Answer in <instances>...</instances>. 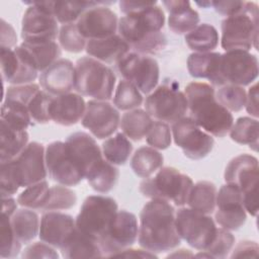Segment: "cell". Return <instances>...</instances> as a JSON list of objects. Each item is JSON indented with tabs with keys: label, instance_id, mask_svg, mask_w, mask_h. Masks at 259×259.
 Here are the masks:
<instances>
[{
	"label": "cell",
	"instance_id": "1",
	"mask_svg": "<svg viewBox=\"0 0 259 259\" xmlns=\"http://www.w3.org/2000/svg\"><path fill=\"white\" fill-rule=\"evenodd\" d=\"M157 4L158 2L118 19V34L138 54L156 55L167 46V37L162 32L165 13Z\"/></svg>",
	"mask_w": 259,
	"mask_h": 259
},
{
	"label": "cell",
	"instance_id": "2",
	"mask_svg": "<svg viewBox=\"0 0 259 259\" xmlns=\"http://www.w3.org/2000/svg\"><path fill=\"white\" fill-rule=\"evenodd\" d=\"M138 242L152 253H164L177 248L181 239L176 231L174 206L162 199H151L142 208Z\"/></svg>",
	"mask_w": 259,
	"mask_h": 259
},
{
	"label": "cell",
	"instance_id": "3",
	"mask_svg": "<svg viewBox=\"0 0 259 259\" xmlns=\"http://www.w3.org/2000/svg\"><path fill=\"white\" fill-rule=\"evenodd\" d=\"M184 94L187 99L189 117L200 128L217 138H223L229 134L234 117L215 99L213 86L205 82L193 81L186 85Z\"/></svg>",
	"mask_w": 259,
	"mask_h": 259
},
{
	"label": "cell",
	"instance_id": "4",
	"mask_svg": "<svg viewBox=\"0 0 259 259\" xmlns=\"http://www.w3.org/2000/svg\"><path fill=\"white\" fill-rule=\"evenodd\" d=\"M221 46L228 51H249L258 48L259 9L252 1H246L245 9L235 15L226 17L221 24Z\"/></svg>",
	"mask_w": 259,
	"mask_h": 259
},
{
	"label": "cell",
	"instance_id": "5",
	"mask_svg": "<svg viewBox=\"0 0 259 259\" xmlns=\"http://www.w3.org/2000/svg\"><path fill=\"white\" fill-rule=\"evenodd\" d=\"M116 76L105 64L85 56L75 64V88L82 96L108 101L115 90Z\"/></svg>",
	"mask_w": 259,
	"mask_h": 259
},
{
	"label": "cell",
	"instance_id": "6",
	"mask_svg": "<svg viewBox=\"0 0 259 259\" xmlns=\"http://www.w3.org/2000/svg\"><path fill=\"white\" fill-rule=\"evenodd\" d=\"M192 179L174 167H162L154 177L145 178L139 190L147 198L173 202L176 206L187 204Z\"/></svg>",
	"mask_w": 259,
	"mask_h": 259
},
{
	"label": "cell",
	"instance_id": "7",
	"mask_svg": "<svg viewBox=\"0 0 259 259\" xmlns=\"http://www.w3.org/2000/svg\"><path fill=\"white\" fill-rule=\"evenodd\" d=\"M258 159L244 153L234 157L224 173L226 183L234 184L240 189L244 207L252 217H257L258 213Z\"/></svg>",
	"mask_w": 259,
	"mask_h": 259
},
{
	"label": "cell",
	"instance_id": "8",
	"mask_svg": "<svg viewBox=\"0 0 259 259\" xmlns=\"http://www.w3.org/2000/svg\"><path fill=\"white\" fill-rule=\"evenodd\" d=\"M117 210V202L112 197L89 195L84 199L75 219L76 228L99 243Z\"/></svg>",
	"mask_w": 259,
	"mask_h": 259
},
{
	"label": "cell",
	"instance_id": "9",
	"mask_svg": "<svg viewBox=\"0 0 259 259\" xmlns=\"http://www.w3.org/2000/svg\"><path fill=\"white\" fill-rule=\"evenodd\" d=\"M145 110L156 120L173 123L185 116L188 104L184 92L179 90V84L171 82L157 86L148 94Z\"/></svg>",
	"mask_w": 259,
	"mask_h": 259
},
{
	"label": "cell",
	"instance_id": "10",
	"mask_svg": "<svg viewBox=\"0 0 259 259\" xmlns=\"http://www.w3.org/2000/svg\"><path fill=\"white\" fill-rule=\"evenodd\" d=\"M175 226L180 239L197 251H205L209 247L218 229L209 214L182 206L175 211Z\"/></svg>",
	"mask_w": 259,
	"mask_h": 259
},
{
	"label": "cell",
	"instance_id": "11",
	"mask_svg": "<svg viewBox=\"0 0 259 259\" xmlns=\"http://www.w3.org/2000/svg\"><path fill=\"white\" fill-rule=\"evenodd\" d=\"M116 66L122 78L134 84L142 94H150L158 86L160 67L150 56L128 52L116 63Z\"/></svg>",
	"mask_w": 259,
	"mask_h": 259
},
{
	"label": "cell",
	"instance_id": "12",
	"mask_svg": "<svg viewBox=\"0 0 259 259\" xmlns=\"http://www.w3.org/2000/svg\"><path fill=\"white\" fill-rule=\"evenodd\" d=\"M172 140L190 160L205 158L213 149L212 136L200 128L192 118L184 116L172 123Z\"/></svg>",
	"mask_w": 259,
	"mask_h": 259
},
{
	"label": "cell",
	"instance_id": "13",
	"mask_svg": "<svg viewBox=\"0 0 259 259\" xmlns=\"http://www.w3.org/2000/svg\"><path fill=\"white\" fill-rule=\"evenodd\" d=\"M139 223L136 214L125 209L117 210L108 230L99 241L104 257L132 247L138 240Z\"/></svg>",
	"mask_w": 259,
	"mask_h": 259
},
{
	"label": "cell",
	"instance_id": "14",
	"mask_svg": "<svg viewBox=\"0 0 259 259\" xmlns=\"http://www.w3.org/2000/svg\"><path fill=\"white\" fill-rule=\"evenodd\" d=\"M259 73L257 57L249 51H228L221 55L220 74L224 84L252 85Z\"/></svg>",
	"mask_w": 259,
	"mask_h": 259
},
{
	"label": "cell",
	"instance_id": "15",
	"mask_svg": "<svg viewBox=\"0 0 259 259\" xmlns=\"http://www.w3.org/2000/svg\"><path fill=\"white\" fill-rule=\"evenodd\" d=\"M9 162L20 187L25 188L47 178L46 148L37 142L28 143L22 153Z\"/></svg>",
	"mask_w": 259,
	"mask_h": 259
},
{
	"label": "cell",
	"instance_id": "16",
	"mask_svg": "<svg viewBox=\"0 0 259 259\" xmlns=\"http://www.w3.org/2000/svg\"><path fill=\"white\" fill-rule=\"evenodd\" d=\"M247 221V211L243 204L240 189L230 183L221 186L217 192L214 222L229 231L241 229Z\"/></svg>",
	"mask_w": 259,
	"mask_h": 259
},
{
	"label": "cell",
	"instance_id": "17",
	"mask_svg": "<svg viewBox=\"0 0 259 259\" xmlns=\"http://www.w3.org/2000/svg\"><path fill=\"white\" fill-rule=\"evenodd\" d=\"M65 146L70 159L85 179L104 160L95 139L85 132L69 135L65 140Z\"/></svg>",
	"mask_w": 259,
	"mask_h": 259
},
{
	"label": "cell",
	"instance_id": "18",
	"mask_svg": "<svg viewBox=\"0 0 259 259\" xmlns=\"http://www.w3.org/2000/svg\"><path fill=\"white\" fill-rule=\"evenodd\" d=\"M81 123L94 138L104 140L113 136L119 127L120 114L118 109L108 101L90 99L86 102Z\"/></svg>",
	"mask_w": 259,
	"mask_h": 259
},
{
	"label": "cell",
	"instance_id": "19",
	"mask_svg": "<svg viewBox=\"0 0 259 259\" xmlns=\"http://www.w3.org/2000/svg\"><path fill=\"white\" fill-rule=\"evenodd\" d=\"M114 2L101 1L100 4L88 8L76 22L80 33L87 39H97L116 34L118 18L106 4Z\"/></svg>",
	"mask_w": 259,
	"mask_h": 259
},
{
	"label": "cell",
	"instance_id": "20",
	"mask_svg": "<svg viewBox=\"0 0 259 259\" xmlns=\"http://www.w3.org/2000/svg\"><path fill=\"white\" fill-rule=\"evenodd\" d=\"M1 76L10 85L30 84L38 77V71L32 64L22 47L14 49L1 48Z\"/></svg>",
	"mask_w": 259,
	"mask_h": 259
},
{
	"label": "cell",
	"instance_id": "21",
	"mask_svg": "<svg viewBox=\"0 0 259 259\" xmlns=\"http://www.w3.org/2000/svg\"><path fill=\"white\" fill-rule=\"evenodd\" d=\"M46 166L52 180L65 186L78 185L83 175L70 159L65 142L55 141L46 147Z\"/></svg>",
	"mask_w": 259,
	"mask_h": 259
},
{
	"label": "cell",
	"instance_id": "22",
	"mask_svg": "<svg viewBox=\"0 0 259 259\" xmlns=\"http://www.w3.org/2000/svg\"><path fill=\"white\" fill-rule=\"evenodd\" d=\"M27 5L21 20V38L23 41H56L60 30L57 19L34 5Z\"/></svg>",
	"mask_w": 259,
	"mask_h": 259
},
{
	"label": "cell",
	"instance_id": "23",
	"mask_svg": "<svg viewBox=\"0 0 259 259\" xmlns=\"http://www.w3.org/2000/svg\"><path fill=\"white\" fill-rule=\"evenodd\" d=\"M38 80L40 88L53 96L69 93L75 88V65L61 58L41 72Z\"/></svg>",
	"mask_w": 259,
	"mask_h": 259
},
{
	"label": "cell",
	"instance_id": "24",
	"mask_svg": "<svg viewBox=\"0 0 259 259\" xmlns=\"http://www.w3.org/2000/svg\"><path fill=\"white\" fill-rule=\"evenodd\" d=\"M75 229L76 222L72 215L61 211H46L40 218L38 237L40 241L61 249Z\"/></svg>",
	"mask_w": 259,
	"mask_h": 259
},
{
	"label": "cell",
	"instance_id": "25",
	"mask_svg": "<svg viewBox=\"0 0 259 259\" xmlns=\"http://www.w3.org/2000/svg\"><path fill=\"white\" fill-rule=\"evenodd\" d=\"M86 109V102L77 92H69L54 96L51 106V120L55 123L71 126L82 120Z\"/></svg>",
	"mask_w": 259,
	"mask_h": 259
},
{
	"label": "cell",
	"instance_id": "26",
	"mask_svg": "<svg viewBox=\"0 0 259 259\" xmlns=\"http://www.w3.org/2000/svg\"><path fill=\"white\" fill-rule=\"evenodd\" d=\"M162 5L168 11V26L175 34H187L200 21L198 12L193 9L187 0H166Z\"/></svg>",
	"mask_w": 259,
	"mask_h": 259
},
{
	"label": "cell",
	"instance_id": "27",
	"mask_svg": "<svg viewBox=\"0 0 259 259\" xmlns=\"http://www.w3.org/2000/svg\"><path fill=\"white\" fill-rule=\"evenodd\" d=\"M131 48L119 35L113 34L103 38L87 40L85 51L87 55L103 64L117 63L130 52Z\"/></svg>",
	"mask_w": 259,
	"mask_h": 259
},
{
	"label": "cell",
	"instance_id": "28",
	"mask_svg": "<svg viewBox=\"0 0 259 259\" xmlns=\"http://www.w3.org/2000/svg\"><path fill=\"white\" fill-rule=\"evenodd\" d=\"M221 53H192L187 58V70L191 77L206 79L211 86L221 87L224 84L220 74Z\"/></svg>",
	"mask_w": 259,
	"mask_h": 259
},
{
	"label": "cell",
	"instance_id": "29",
	"mask_svg": "<svg viewBox=\"0 0 259 259\" xmlns=\"http://www.w3.org/2000/svg\"><path fill=\"white\" fill-rule=\"evenodd\" d=\"M64 258H100L104 257L99 243L80 232L77 228L60 249Z\"/></svg>",
	"mask_w": 259,
	"mask_h": 259
},
{
	"label": "cell",
	"instance_id": "30",
	"mask_svg": "<svg viewBox=\"0 0 259 259\" xmlns=\"http://www.w3.org/2000/svg\"><path fill=\"white\" fill-rule=\"evenodd\" d=\"M153 122V118L145 109L136 108L122 114L119 127L128 140L140 142L146 138Z\"/></svg>",
	"mask_w": 259,
	"mask_h": 259
},
{
	"label": "cell",
	"instance_id": "31",
	"mask_svg": "<svg viewBox=\"0 0 259 259\" xmlns=\"http://www.w3.org/2000/svg\"><path fill=\"white\" fill-rule=\"evenodd\" d=\"M20 46L23 48L30 61L40 73L53 65L56 61L61 59L62 56V49L57 41H22Z\"/></svg>",
	"mask_w": 259,
	"mask_h": 259
},
{
	"label": "cell",
	"instance_id": "32",
	"mask_svg": "<svg viewBox=\"0 0 259 259\" xmlns=\"http://www.w3.org/2000/svg\"><path fill=\"white\" fill-rule=\"evenodd\" d=\"M0 162L15 159L26 148L29 141L27 131H17L0 122Z\"/></svg>",
	"mask_w": 259,
	"mask_h": 259
},
{
	"label": "cell",
	"instance_id": "33",
	"mask_svg": "<svg viewBox=\"0 0 259 259\" xmlns=\"http://www.w3.org/2000/svg\"><path fill=\"white\" fill-rule=\"evenodd\" d=\"M164 157L159 152L150 146L140 147L131 159V168L134 173L145 179L151 177L159 169L163 167Z\"/></svg>",
	"mask_w": 259,
	"mask_h": 259
},
{
	"label": "cell",
	"instance_id": "34",
	"mask_svg": "<svg viewBox=\"0 0 259 259\" xmlns=\"http://www.w3.org/2000/svg\"><path fill=\"white\" fill-rule=\"evenodd\" d=\"M40 220L33 209L19 208L10 217V224L16 238L22 244H28L39 233Z\"/></svg>",
	"mask_w": 259,
	"mask_h": 259
},
{
	"label": "cell",
	"instance_id": "35",
	"mask_svg": "<svg viewBox=\"0 0 259 259\" xmlns=\"http://www.w3.org/2000/svg\"><path fill=\"white\" fill-rule=\"evenodd\" d=\"M217 186L206 180L198 181L193 184L188 199V207L204 214H211L215 209Z\"/></svg>",
	"mask_w": 259,
	"mask_h": 259
},
{
	"label": "cell",
	"instance_id": "36",
	"mask_svg": "<svg viewBox=\"0 0 259 259\" xmlns=\"http://www.w3.org/2000/svg\"><path fill=\"white\" fill-rule=\"evenodd\" d=\"M220 35L217 28L209 23L198 24L185 34V42L193 53L212 52L219 46Z\"/></svg>",
	"mask_w": 259,
	"mask_h": 259
},
{
	"label": "cell",
	"instance_id": "37",
	"mask_svg": "<svg viewBox=\"0 0 259 259\" xmlns=\"http://www.w3.org/2000/svg\"><path fill=\"white\" fill-rule=\"evenodd\" d=\"M101 151L103 158L115 166L124 165L133 152V145L122 133H116L102 143Z\"/></svg>",
	"mask_w": 259,
	"mask_h": 259
},
{
	"label": "cell",
	"instance_id": "38",
	"mask_svg": "<svg viewBox=\"0 0 259 259\" xmlns=\"http://www.w3.org/2000/svg\"><path fill=\"white\" fill-rule=\"evenodd\" d=\"M230 138L237 144L247 145L255 152L258 151L259 127L258 119L251 116H241L233 123Z\"/></svg>",
	"mask_w": 259,
	"mask_h": 259
},
{
	"label": "cell",
	"instance_id": "39",
	"mask_svg": "<svg viewBox=\"0 0 259 259\" xmlns=\"http://www.w3.org/2000/svg\"><path fill=\"white\" fill-rule=\"evenodd\" d=\"M100 3L101 1H53L52 14L62 25L76 23L88 8Z\"/></svg>",
	"mask_w": 259,
	"mask_h": 259
},
{
	"label": "cell",
	"instance_id": "40",
	"mask_svg": "<svg viewBox=\"0 0 259 259\" xmlns=\"http://www.w3.org/2000/svg\"><path fill=\"white\" fill-rule=\"evenodd\" d=\"M118 178V168L104 159L86 180L94 191L98 193H107L114 188Z\"/></svg>",
	"mask_w": 259,
	"mask_h": 259
},
{
	"label": "cell",
	"instance_id": "41",
	"mask_svg": "<svg viewBox=\"0 0 259 259\" xmlns=\"http://www.w3.org/2000/svg\"><path fill=\"white\" fill-rule=\"evenodd\" d=\"M0 122L17 131H26L32 121L26 106L14 101L3 100Z\"/></svg>",
	"mask_w": 259,
	"mask_h": 259
},
{
	"label": "cell",
	"instance_id": "42",
	"mask_svg": "<svg viewBox=\"0 0 259 259\" xmlns=\"http://www.w3.org/2000/svg\"><path fill=\"white\" fill-rule=\"evenodd\" d=\"M143 102V94L134 84L124 79L118 82L112 97V104L115 108L122 111H128L139 108Z\"/></svg>",
	"mask_w": 259,
	"mask_h": 259
},
{
	"label": "cell",
	"instance_id": "43",
	"mask_svg": "<svg viewBox=\"0 0 259 259\" xmlns=\"http://www.w3.org/2000/svg\"><path fill=\"white\" fill-rule=\"evenodd\" d=\"M50 188L51 187L47 180L29 185L19 193L17 196V202L22 207L41 210L49 199Z\"/></svg>",
	"mask_w": 259,
	"mask_h": 259
},
{
	"label": "cell",
	"instance_id": "44",
	"mask_svg": "<svg viewBox=\"0 0 259 259\" xmlns=\"http://www.w3.org/2000/svg\"><path fill=\"white\" fill-rule=\"evenodd\" d=\"M247 91L242 86L226 84L215 91V99L230 112L241 111L246 104Z\"/></svg>",
	"mask_w": 259,
	"mask_h": 259
},
{
	"label": "cell",
	"instance_id": "45",
	"mask_svg": "<svg viewBox=\"0 0 259 259\" xmlns=\"http://www.w3.org/2000/svg\"><path fill=\"white\" fill-rule=\"evenodd\" d=\"M77 202L76 192L65 185H54L50 188V196L41 210L60 211L72 208Z\"/></svg>",
	"mask_w": 259,
	"mask_h": 259
},
{
	"label": "cell",
	"instance_id": "46",
	"mask_svg": "<svg viewBox=\"0 0 259 259\" xmlns=\"http://www.w3.org/2000/svg\"><path fill=\"white\" fill-rule=\"evenodd\" d=\"M0 256L1 258H15L21 252L22 243L16 238L11 224L10 217L1 214L0 222Z\"/></svg>",
	"mask_w": 259,
	"mask_h": 259
},
{
	"label": "cell",
	"instance_id": "47",
	"mask_svg": "<svg viewBox=\"0 0 259 259\" xmlns=\"http://www.w3.org/2000/svg\"><path fill=\"white\" fill-rule=\"evenodd\" d=\"M58 40L61 49L73 54L83 52L87 44V39L80 33L76 23L62 25L59 30Z\"/></svg>",
	"mask_w": 259,
	"mask_h": 259
},
{
	"label": "cell",
	"instance_id": "48",
	"mask_svg": "<svg viewBox=\"0 0 259 259\" xmlns=\"http://www.w3.org/2000/svg\"><path fill=\"white\" fill-rule=\"evenodd\" d=\"M53 98V95L49 94L42 89L34 95V97L31 99L27 106L31 121L40 124L51 121L50 106Z\"/></svg>",
	"mask_w": 259,
	"mask_h": 259
},
{
	"label": "cell",
	"instance_id": "49",
	"mask_svg": "<svg viewBox=\"0 0 259 259\" xmlns=\"http://www.w3.org/2000/svg\"><path fill=\"white\" fill-rule=\"evenodd\" d=\"M235 243L236 239L231 231L219 227L211 244L205 251L208 252L212 258H227L235 246Z\"/></svg>",
	"mask_w": 259,
	"mask_h": 259
},
{
	"label": "cell",
	"instance_id": "50",
	"mask_svg": "<svg viewBox=\"0 0 259 259\" xmlns=\"http://www.w3.org/2000/svg\"><path fill=\"white\" fill-rule=\"evenodd\" d=\"M147 144L156 150H166L172 143V133L168 123L156 120L146 136Z\"/></svg>",
	"mask_w": 259,
	"mask_h": 259
},
{
	"label": "cell",
	"instance_id": "51",
	"mask_svg": "<svg viewBox=\"0 0 259 259\" xmlns=\"http://www.w3.org/2000/svg\"><path fill=\"white\" fill-rule=\"evenodd\" d=\"M39 90H41L39 84L35 83L23 85H10L6 88L4 92L3 100L14 101L27 107L31 99Z\"/></svg>",
	"mask_w": 259,
	"mask_h": 259
},
{
	"label": "cell",
	"instance_id": "52",
	"mask_svg": "<svg viewBox=\"0 0 259 259\" xmlns=\"http://www.w3.org/2000/svg\"><path fill=\"white\" fill-rule=\"evenodd\" d=\"M20 186L18 185L9 161L0 162V193L1 197L13 196Z\"/></svg>",
	"mask_w": 259,
	"mask_h": 259
},
{
	"label": "cell",
	"instance_id": "53",
	"mask_svg": "<svg viewBox=\"0 0 259 259\" xmlns=\"http://www.w3.org/2000/svg\"><path fill=\"white\" fill-rule=\"evenodd\" d=\"M22 258L31 259V258H47V259H57L59 254L53 246L40 241L34 242L27 245L21 253Z\"/></svg>",
	"mask_w": 259,
	"mask_h": 259
},
{
	"label": "cell",
	"instance_id": "54",
	"mask_svg": "<svg viewBox=\"0 0 259 259\" xmlns=\"http://www.w3.org/2000/svg\"><path fill=\"white\" fill-rule=\"evenodd\" d=\"M246 1H237V0H226V1H211V6L221 15L226 17L238 14L245 9Z\"/></svg>",
	"mask_w": 259,
	"mask_h": 259
},
{
	"label": "cell",
	"instance_id": "55",
	"mask_svg": "<svg viewBox=\"0 0 259 259\" xmlns=\"http://www.w3.org/2000/svg\"><path fill=\"white\" fill-rule=\"evenodd\" d=\"M259 246L255 241L244 240L233 247L231 258H257Z\"/></svg>",
	"mask_w": 259,
	"mask_h": 259
},
{
	"label": "cell",
	"instance_id": "56",
	"mask_svg": "<svg viewBox=\"0 0 259 259\" xmlns=\"http://www.w3.org/2000/svg\"><path fill=\"white\" fill-rule=\"evenodd\" d=\"M17 44V35L14 27L1 19V48L14 49Z\"/></svg>",
	"mask_w": 259,
	"mask_h": 259
},
{
	"label": "cell",
	"instance_id": "57",
	"mask_svg": "<svg viewBox=\"0 0 259 259\" xmlns=\"http://www.w3.org/2000/svg\"><path fill=\"white\" fill-rule=\"evenodd\" d=\"M246 111L251 115V117L258 118V83L255 82L249 88L247 92L246 104H245Z\"/></svg>",
	"mask_w": 259,
	"mask_h": 259
},
{
	"label": "cell",
	"instance_id": "58",
	"mask_svg": "<svg viewBox=\"0 0 259 259\" xmlns=\"http://www.w3.org/2000/svg\"><path fill=\"white\" fill-rule=\"evenodd\" d=\"M157 3V1H128V0H122L119 1V10L125 15L128 13L140 11L148 6H151L153 4Z\"/></svg>",
	"mask_w": 259,
	"mask_h": 259
},
{
	"label": "cell",
	"instance_id": "59",
	"mask_svg": "<svg viewBox=\"0 0 259 259\" xmlns=\"http://www.w3.org/2000/svg\"><path fill=\"white\" fill-rule=\"evenodd\" d=\"M111 257H122V258H157V254L152 253L145 249H133V248H126L122 251H119L112 255Z\"/></svg>",
	"mask_w": 259,
	"mask_h": 259
},
{
	"label": "cell",
	"instance_id": "60",
	"mask_svg": "<svg viewBox=\"0 0 259 259\" xmlns=\"http://www.w3.org/2000/svg\"><path fill=\"white\" fill-rule=\"evenodd\" d=\"M2 200V209L1 214L11 217L17 210V199H14L12 196L9 197H1Z\"/></svg>",
	"mask_w": 259,
	"mask_h": 259
},
{
	"label": "cell",
	"instance_id": "61",
	"mask_svg": "<svg viewBox=\"0 0 259 259\" xmlns=\"http://www.w3.org/2000/svg\"><path fill=\"white\" fill-rule=\"evenodd\" d=\"M194 257V254L187 249H178L174 250L172 253L167 255V258H191Z\"/></svg>",
	"mask_w": 259,
	"mask_h": 259
},
{
	"label": "cell",
	"instance_id": "62",
	"mask_svg": "<svg viewBox=\"0 0 259 259\" xmlns=\"http://www.w3.org/2000/svg\"><path fill=\"white\" fill-rule=\"evenodd\" d=\"M195 3H196L197 5L203 7V8H208V7L211 6V1H202V2L197 1V2H195Z\"/></svg>",
	"mask_w": 259,
	"mask_h": 259
}]
</instances>
